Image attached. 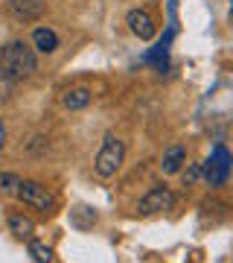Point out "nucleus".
Returning a JSON list of instances; mask_svg holds the SVG:
<instances>
[{"mask_svg": "<svg viewBox=\"0 0 233 263\" xmlns=\"http://www.w3.org/2000/svg\"><path fill=\"white\" fill-rule=\"evenodd\" d=\"M35 50L24 41H9L0 50V76H6L9 82H20L35 73Z\"/></svg>", "mask_w": 233, "mask_h": 263, "instance_id": "obj_1", "label": "nucleus"}, {"mask_svg": "<svg viewBox=\"0 0 233 263\" xmlns=\"http://www.w3.org/2000/svg\"><path fill=\"white\" fill-rule=\"evenodd\" d=\"M122 161H125V143H122L117 135H105L102 149L96 152V161H93L96 176H102V179L117 176V170L122 167Z\"/></svg>", "mask_w": 233, "mask_h": 263, "instance_id": "obj_2", "label": "nucleus"}, {"mask_svg": "<svg viewBox=\"0 0 233 263\" xmlns=\"http://www.w3.org/2000/svg\"><path fill=\"white\" fill-rule=\"evenodd\" d=\"M15 196H18L24 205L41 211V214H56V208H58L56 196H53L44 184H38V181H20V187H18Z\"/></svg>", "mask_w": 233, "mask_h": 263, "instance_id": "obj_3", "label": "nucleus"}, {"mask_svg": "<svg viewBox=\"0 0 233 263\" xmlns=\"http://www.w3.org/2000/svg\"><path fill=\"white\" fill-rule=\"evenodd\" d=\"M230 152L224 149V146H213V152H210V158L201 164V176L207 179V184L210 187H219V184H224L227 181V176H230Z\"/></svg>", "mask_w": 233, "mask_h": 263, "instance_id": "obj_4", "label": "nucleus"}, {"mask_svg": "<svg viewBox=\"0 0 233 263\" xmlns=\"http://www.w3.org/2000/svg\"><path fill=\"white\" fill-rule=\"evenodd\" d=\"M175 205V193L169 187H152L146 196L140 199V205L137 211L143 216H149V214H160V211H169V208Z\"/></svg>", "mask_w": 233, "mask_h": 263, "instance_id": "obj_5", "label": "nucleus"}, {"mask_svg": "<svg viewBox=\"0 0 233 263\" xmlns=\"http://www.w3.org/2000/svg\"><path fill=\"white\" fill-rule=\"evenodd\" d=\"M9 12L18 21L29 24V21H38L41 15H44L47 3H44V0H9Z\"/></svg>", "mask_w": 233, "mask_h": 263, "instance_id": "obj_6", "label": "nucleus"}, {"mask_svg": "<svg viewBox=\"0 0 233 263\" xmlns=\"http://www.w3.org/2000/svg\"><path fill=\"white\" fill-rule=\"evenodd\" d=\"M125 21H129L131 32H134L137 38H143V41H149V38L155 35V21H152V15L146 9H131Z\"/></svg>", "mask_w": 233, "mask_h": 263, "instance_id": "obj_7", "label": "nucleus"}, {"mask_svg": "<svg viewBox=\"0 0 233 263\" xmlns=\"http://www.w3.org/2000/svg\"><path fill=\"white\" fill-rule=\"evenodd\" d=\"M186 161V152L184 146H169L166 152H163V158H160V170L166 173V176H172V173H178L181 170V164Z\"/></svg>", "mask_w": 233, "mask_h": 263, "instance_id": "obj_8", "label": "nucleus"}, {"mask_svg": "<svg viewBox=\"0 0 233 263\" xmlns=\"http://www.w3.org/2000/svg\"><path fill=\"white\" fill-rule=\"evenodd\" d=\"M32 44H35L38 53H53V50L58 47V35L53 32V29L38 27L35 32H32Z\"/></svg>", "mask_w": 233, "mask_h": 263, "instance_id": "obj_9", "label": "nucleus"}, {"mask_svg": "<svg viewBox=\"0 0 233 263\" xmlns=\"http://www.w3.org/2000/svg\"><path fill=\"white\" fill-rule=\"evenodd\" d=\"M61 103H65V108H70V111L84 108V105L91 103V91H88V88H70V91L61 97Z\"/></svg>", "mask_w": 233, "mask_h": 263, "instance_id": "obj_10", "label": "nucleus"}, {"mask_svg": "<svg viewBox=\"0 0 233 263\" xmlns=\"http://www.w3.org/2000/svg\"><path fill=\"white\" fill-rule=\"evenodd\" d=\"M9 228H12V234L18 237V240H29V237L35 234V222L32 219H27V216H9Z\"/></svg>", "mask_w": 233, "mask_h": 263, "instance_id": "obj_11", "label": "nucleus"}, {"mask_svg": "<svg viewBox=\"0 0 233 263\" xmlns=\"http://www.w3.org/2000/svg\"><path fill=\"white\" fill-rule=\"evenodd\" d=\"M20 187V179L15 173H0V196H15Z\"/></svg>", "mask_w": 233, "mask_h": 263, "instance_id": "obj_12", "label": "nucleus"}, {"mask_svg": "<svg viewBox=\"0 0 233 263\" xmlns=\"http://www.w3.org/2000/svg\"><path fill=\"white\" fill-rule=\"evenodd\" d=\"M29 257H32L35 263H50V260H53V249L32 240V243H29Z\"/></svg>", "mask_w": 233, "mask_h": 263, "instance_id": "obj_13", "label": "nucleus"}, {"mask_svg": "<svg viewBox=\"0 0 233 263\" xmlns=\"http://www.w3.org/2000/svg\"><path fill=\"white\" fill-rule=\"evenodd\" d=\"M198 179H201V164H193V167L184 173V181L186 184H193V181H198Z\"/></svg>", "mask_w": 233, "mask_h": 263, "instance_id": "obj_14", "label": "nucleus"}, {"mask_svg": "<svg viewBox=\"0 0 233 263\" xmlns=\"http://www.w3.org/2000/svg\"><path fill=\"white\" fill-rule=\"evenodd\" d=\"M6 146V126H3V120H0V149Z\"/></svg>", "mask_w": 233, "mask_h": 263, "instance_id": "obj_15", "label": "nucleus"}, {"mask_svg": "<svg viewBox=\"0 0 233 263\" xmlns=\"http://www.w3.org/2000/svg\"><path fill=\"white\" fill-rule=\"evenodd\" d=\"M230 21H233V0H230Z\"/></svg>", "mask_w": 233, "mask_h": 263, "instance_id": "obj_16", "label": "nucleus"}]
</instances>
